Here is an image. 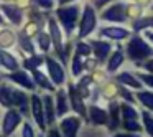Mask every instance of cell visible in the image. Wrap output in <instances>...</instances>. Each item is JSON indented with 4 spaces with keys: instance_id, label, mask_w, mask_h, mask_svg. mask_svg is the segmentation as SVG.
Instances as JSON below:
<instances>
[{
    "instance_id": "obj_30",
    "label": "cell",
    "mask_w": 153,
    "mask_h": 137,
    "mask_svg": "<svg viewBox=\"0 0 153 137\" xmlns=\"http://www.w3.org/2000/svg\"><path fill=\"white\" fill-rule=\"evenodd\" d=\"M81 70H82V64H81L79 55H76L74 60H73V74H74V76H77V74L81 73Z\"/></svg>"
},
{
    "instance_id": "obj_29",
    "label": "cell",
    "mask_w": 153,
    "mask_h": 137,
    "mask_svg": "<svg viewBox=\"0 0 153 137\" xmlns=\"http://www.w3.org/2000/svg\"><path fill=\"white\" fill-rule=\"evenodd\" d=\"M38 41H40V46L43 51H48V48H50V37H48L46 33H40V37H38Z\"/></svg>"
},
{
    "instance_id": "obj_41",
    "label": "cell",
    "mask_w": 153,
    "mask_h": 137,
    "mask_svg": "<svg viewBox=\"0 0 153 137\" xmlns=\"http://www.w3.org/2000/svg\"><path fill=\"white\" fill-rule=\"evenodd\" d=\"M94 66H96V61H94V60H87L86 61V68H87V70H94Z\"/></svg>"
},
{
    "instance_id": "obj_18",
    "label": "cell",
    "mask_w": 153,
    "mask_h": 137,
    "mask_svg": "<svg viewBox=\"0 0 153 137\" xmlns=\"http://www.w3.org/2000/svg\"><path fill=\"white\" fill-rule=\"evenodd\" d=\"M12 103L18 104L22 111H27V96L22 91H12Z\"/></svg>"
},
{
    "instance_id": "obj_46",
    "label": "cell",
    "mask_w": 153,
    "mask_h": 137,
    "mask_svg": "<svg viewBox=\"0 0 153 137\" xmlns=\"http://www.w3.org/2000/svg\"><path fill=\"white\" fill-rule=\"evenodd\" d=\"M148 38H150V40L153 41V33H148Z\"/></svg>"
},
{
    "instance_id": "obj_16",
    "label": "cell",
    "mask_w": 153,
    "mask_h": 137,
    "mask_svg": "<svg viewBox=\"0 0 153 137\" xmlns=\"http://www.w3.org/2000/svg\"><path fill=\"white\" fill-rule=\"evenodd\" d=\"M0 63L4 64L7 70H17L18 68V64H17V61L13 60V56L5 53V51H0Z\"/></svg>"
},
{
    "instance_id": "obj_44",
    "label": "cell",
    "mask_w": 153,
    "mask_h": 137,
    "mask_svg": "<svg viewBox=\"0 0 153 137\" xmlns=\"http://www.w3.org/2000/svg\"><path fill=\"white\" fill-rule=\"evenodd\" d=\"M107 2H110V0H97L96 5H97V7H102V5H104V4H107Z\"/></svg>"
},
{
    "instance_id": "obj_10",
    "label": "cell",
    "mask_w": 153,
    "mask_h": 137,
    "mask_svg": "<svg viewBox=\"0 0 153 137\" xmlns=\"http://www.w3.org/2000/svg\"><path fill=\"white\" fill-rule=\"evenodd\" d=\"M2 10L5 12V15H7L8 18H10L12 23L15 25H20L22 23V12L18 10L17 7H12V5H2Z\"/></svg>"
},
{
    "instance_id": "obj_34",
    "label": "cell",
    "mask_w": 153,
    "mask_h": 137,
    "mask_svg": "<svg viewBox=\"0 0 153 137\" xmlns=\"http://www.w3.org/2000/svg\"><path fill=\"white\" fill-rule=\"evenodd\" d=\"M125 129H128V130H140V126L135 122V119H125Z\"/></svg>"
},
{
    "instance_id": "obj_23",
    "label": "cell",
    "mask_w": 153,
    "mask_h": 137,
    "mask_svg": "<svg viewBox=\"0 0 153 137\" xmlns=\"http://www.w3.org/2000/svg\"><path fill=\"white\" fill-rule=\"evenodd\" d=\"M68 111V104H66V93L59 91L58 93V114L63 116L64 112Z\"/></svg>"
},
{
    "instance_id": "obj_31",
    "label": "cell",
    "mask_w": 153,
    "mask_h": 137,
    "mask_svg": "<svg viewBox=\"0 0 153 137\" xmlns=\"http://www.w3.org/2000/svg\"><path fill=\"white\" fill-rule=\"evenodd\" d=\"M143 121H145V127H146V130H148V134L153 136V117L145 112L143 114Z\"/></svg>"
},
{
    "instance_id": "obj_45",
    "label": "cell",
    "mask_w": 153,
    "mask_h": 137,
    "mask_svg": "<svg viewBox=\"0 0 153 137\" xmlns=\"http://www.w3.org/2000/svg\"><path fill=\"white\" fill-rule=\"evenodd\" d=\"M68 2H71V0H59V4H68Z\"/></svg>"
},
{
    "instance_id": "obj_4",
    "label": "cell",
    "mask_w": 153,
    "mask_h": 137,
    "mask_svg": "<svg viewBox=\"0 0 153 137\" xmlns=\"http://www.w3.org/2000/svg\"><path fill=\"white\" fill-rule=\"evenodd\" d=\"M46 64H48V70H50V74L53 78V81L56 84H61L64 81V71L63 68L59 66V63H56L54 60L51 58H46Z\"/></svg>"
},
{
    "instance_id": "obj_11",
    "label": "cell",
    "mask_w": 153,
    "mask_h": 137,
    "mask_svg": "<svg viewBox=\"0 0 153 137\" xmlns=\"http://www.w3.org/2000/svg\"><path fill=\"white\" fill-rule=\"evenodd\" d=\"M69 97H71V103H73L74 111H76V112H79L81 116H84V114H86L84 104H82V101H81V97H79V93H77L73 86H69Z\"/></svg>"
},
{
    "instance_id": "obj_37",
    "label": "cell",
    "mask_w": 153,
    "mask_h": 137,
    "mask_svg": "<svg viewBox=\"0 0 153 137\" xmlns=\"http://www.w3.org/2000/svg\"><path fill=\"white\" fill-rule=\"evenodd\" d=\"M140 7H137V5H132V7H128V15H132V17H137V15H140Z\"/></svg>"
},
{
    "instance_id": "obj_40",
    "label": "cell",
    "mask_w": 153,
    "mask_h": 137,
    "mask_svg": "<svg viewBox=\"0 0 153 137\" xmlns=\"http://www.w3.org/2000/svg\"><path fill=\"white\" fill-rule=\"evenodd\" d=\"M35 31H36V25H35V23H30V25L27 27V33L31 35V33H35Z\"/></svg>"
},
{
    "instance_id": "obj_27",
    "label": "cell",
    "mask_w": 153,
    "mask_h": 137,
    "mask_svg": "<svg viewBox=\"0 0 153 137\" xmlns=\"http://www.w3.org/2000/svg\"><path fill=\"white\" fill-rule=\"evenodd\" d=\"M120 107H122V112H123V117H125V119H137V111L133 109V107L127 106V104H123V106H120Z\"/></svg>"
},
{
    "instance_id": "obj_20",
    "label": "cell",
    "mask_w": 153,
    "mask_h": 137,
    "mask_svg": "<svg viewBox=\"0 0 153 137\" xmlns=\"http://www.w3.org/2000/svg\"><path fill=\"white\" fill-rule=\"evenodd\" d=\"M122 61H123V55L120 53V51H115V53L112 55V58H110V61H109V71H115L117 68L122 64Z\"/></svg>"
},
{
    "instance_id": "obj_3",
    "label": "cell",
    "mask_w": 153,
    "mask_h": 137,
    "mask_svg": "<svg viewBox=\"0 0 153 137\" xmlns=\"http://www.w3.org/2000/svg\"><path fill=\"white\" fill-rule=\"evenodd\" d=\"M96 27V13H94V8L87 5L84 8V15L82 20H81V28H79V37H86Z\"/></svg>"
},
{
    "instance_id": "obj_14",
    "label": "cell",
    "mask_w": 153,
    "mask_h": 137,
    "mask_svg": "<svg viewBox=\"0 0 153 137\" xmlns=\"http://www.w3.org/2000/svg\"><path fill=\"white\" fill-rule=\"evenodd\" d=\"M91 119H92L94 124H105L107 122V114H105V111L92 106L91 107Z\"/></svg>"
},
{
    "instance_id": "obj_6",
    "label": "cell",
    "mask_w": 153,
    "mask_h": 137,
    "mask_svg": "<svg viewBox=\"0 0 153 137\" xmlns=\"http://www.w3.org/2000/svg\"><path fill=\"white\" fill-rule=\"evenodd\" d=\"M50 30H51V38H53V43H54V46H56V51L63 56V60H64L66 55H64V51H63V40H61L59 28H58V25H56L54 20H50Z\"/></svg>"
},
{
    "instance_id": "obj_5",
    "label": "cell",
    "mask_w": 153,
    "mask_h": 137,
    "mask_svg": "<svg viewBox=\"0 0 153 137\" xmlns=\"http://www.w3.org/2000/svg\"><path fill=\"white\" fill-rule=\"evenodd\" d=\"M31 112H33L35 121L38 122V126L45 130V117H43V106H41V101L38 96L31 97Z\"/></svg>"
},
{
    "instance_id": "obj_17",
    "label": "cell",
    "mask_w": 153,
    "mask_h": 137,
    "mask_svg": "<svg viewBox=\"0 0 153 137\" xmlns=\"http://www.w3.org/2000/svg\"><path fill=\"white\" fill-rule=\"evenodd\" d=\"M33 78L36 79V83L40 84L41 88H45V89H48V91H53V89H54V88H53V84H51L50 81H48V78L45 76L43 73H40V71H36V70H35V71H33Z\"/></svg>"
},
{
    "instance_id": "obj_2",
    "label": "cell",
    "mask_w": 153,
    "mask_h": 137,
    "mask_svg": "<svg viewBox=\"0 0 153 137\" xmlns=\"http://www.w3.org/2000/svg\"><path fill=\"white\" fill-rule=\"evenodd\" d=\"M77 13H79V8L74 5V7H66V8H59L58 10V18L61 20V23L64 25L68 33H71L74 28V23L77 20Z\"/></svg>"
},
{
    "instance_id": "obj_7",
    "label": "cell",
    "mask_w": 153,
    "mask_h": 137,
    "mask_svg": "<svg viewBox=\"0 0 153 137\" xmlns=\"http://www.w3.org/2000/svg\"><path fill=\"white\" fill-rule=\"evenodd\" d=\"M18 122H20V116L15 111H8L5 114V119H4V134H7V136L12 134L13 129L18 126Z\"/></svg>"
},
{
    "instance_id": "obj_48",
    "label": "cell",
    "mask_w": 153,
    "mask_h": 137,
    "mask_svg": "<svg viewBox=\"0 0 153 137\" xmlns=\"http://www.w3.org/2000/svg\"><path fill=\"white\" fill-rule=\"evenodd\" d=\"M0 22H2V17H0Z\"/></svg>"
},
{
    "instance_id": "obj_28",
    "label": "cell",
    "mask_w": 153,
    "mask_h": 137,
    "mask_svg": "<svg viewBox=\"0 0 153 137\" xmlns=\"http://www.w3.org/2000/svg\"><path fill=\"white\" fill-rule=\"evenodd\" d=\"M41 58H38V56H33V58H30V60H27L25 61V68H28V70H35V68H38L41 64Z\"/></svg>"
},
{
    "instance_id": "obj_32",
    "label": "cell",
    "mask_w": 153,
    "mask_h": 137,
    "mask_svg": "<svg viewBox=\"0 0 153 137\" xmlns=\"http://www.w3.org/2000/svg\"><path fill=\"white\" fill-rule=\"evenodd\" d=\"M89 53H91V46H89V45H84V43L77 45V55H79V56H87Z\"/></svg>"
},
{
    "instance_id": "obj_25",
    "label": "cell",
    "mask_w": 153,
    "mask_h": 137,
    "mask_svg": "<svg viewBox=\"0 0 153 137\" xmlns=\"http://www.w3.org/2000/svg\"><path fill=\"white\" fill-rule=\"evenodd\" d=\"M138 99L142 101V103L145 104L146 107L153 109V93H146V91H143V93H138Z\"/></svg>"
},
{
    "instance_id": "obj_21",
    "label": "cell",
    "mask_w": 153,
    "mask_h": 137,
    "mask_svg": "<svg viewBox=\"0 0 153 137\" xmlns=\"http://www.w3.org/2000/svg\"><path fill=\"white\" fill-rule=\"evenodd\" d=\"M13 45V33L8 30L0 31V46H12Z\"/></svg>"
},
{
    "instance_id": "obj_22",
    "label": "cell",
    "mask_w": 153,
    "mask_h": 137,
    "mask_svg": "<svg viewBox=\"0 0 153 137\" xmlns=\"http://www.w3.org/2000/svg\"><path fill=\"white\" fill-rule=\"evenodd\" d=\"M45 109H46V119H48V124H53L54 121V111H53V101H51L50 96H45Z\"/></svg>"
},
{
    "instance_id": "obj_1",
    "label": "cell",
    "mask_w": 153,
    "mask_h": 137,
    "mask_svg": "<svg viewBox=\"0 0 153 137\" xmlns=\"http://www.w3.org/2000/svg\"><path fill=\"white\" fill-rule=\"evenodd\" d=\"M127 51H128V56L132 58V60H142V58H145V56L153 55L152 48H150L142 38H132L128 46H127Z\"/></svg>"
},
{
    "instance_id": "obj_33",
    "label": "cell",
    "mask_w": 153,
    "mask_h": 137,
    "mask_svg": "<svg viewBox=\"0 0 153 137\" xmlns=\"http://www.w3.org/2000/svg\"><path fill=\"white\" fill-rule=\"evenodd\" d=\"M20 45H22V46H23L27 51H30V53H33V51H35V50H33V45L30 43V40H28L27 37H20Z\"/></svg>"
},
{
    "instance_id": "obj_13",
    "label": "cell",
    "mask_w": 153,
    "mask_h": 137,
    "mask_svg": "<svg viewBox=\"0 0 153 137\" xmlns=\"http://www.w3.org/2000/svg\"><path fill=\"white\" fill-rule=\"evenodd\" d=\"M92 46H94V50H96L97 58H99V60H105V56L110 51V45L105 43V41H94Z\"/></svg>"
},
{
    "instance_id": "obj_26",
    "label": "cell",
    "mask_w": 153,
    "mask_h": 137,
    "mask_svg": "<svg viewBox=\"0 0 153 137\" xmlns=\"http://www.w3.org/2000/svg\"><path fill=\"white\" fill-rule=\"evenodd\" d=\"M110 117H112V122H110V129H115L119 126V106L112 104L110 106Z\"/></svg>"
},
{
    "instance_id": "obj_35",
    "label": "cell",
    "mask_w": 153,
    "mask_h": 137,
    "mask_svg": "<svg viewBox=\"0 0 153 137\" xmlns=\"http://www.w3.org/2000/svg\"><path fill=\"white\" fill-rule=\"evenodd\" d=\"M35 2L43 8H51L53 7V0H35Z\"/></svg>"
},
{
    "instance_id": "obj_36",
    "label": "cell",
    "mask_w": 153,
    "mask_h": 137,
    "mask_svg": "<svg viewBox=\"0 0 153 137\" xmlns=\"http://www.w3.org/2000/svg\"><path fill=\"white\" fill-rule=\"evenodd\" d=\"M104 93H105V96L110 97V96H114V94L117 93V88L114 86V84H107V88L104 89Z\"/></svg>"
},
{
    "instance_id": "obj_9",
    "label": "cell",
    "mask_w": 153,
    "mask_h": 137,
    "mask_svg": "<svg viewBox=\"0 0 153 137\" xmlns=\"http://www.w3.org/2000/svg\"><path fill=\"white\" fill-rule=\"evenodd\" d=\"M79 129V119L77 117H68L61 122V130L64 136H74Z\"/></svg>"
},
{
    "instance_id": "obj_19",
    "label": "cell",
    "mask_w": 153,
    "mask_h": 137,
    "mask_svg": "<svg viewBox=\"0 0 153 137\" xmlns=\"http://www.w3.org/2000/svg\"><path fill=\"white\" fill-rule=\"evenodd\" d=\"M117 79L120 81V83H123V84H128V86H132V88H140L142 84H140V81H137L135 78L132 76V74H128V73H122V74H119V78Z\"/></svg>"
},
{
    "instance_id": "obj_12",
    "label": "cell",
    "mask_w": 153,
    "mask_h": 137,
    "mask_svg": "<svg viewBox=\"0 0 153 137\" xmlns=\"http://www.w3.org/2000/svg\"><path fill=\"white\" fill-rule=\"evenodd\" d=\"M102 35H105L109 38H114V40H120V38L128 37V31L123 30V28H117V27H107L102 30Z\"/></svg>"
},
{
    "instance_id": "obj_43",
    "label": "cell",
    "mask_w": 153,
    "mask_h": 137,
    "mask_svg": "<svg viewBox=\"0 0 153 137\" xmlns=\"http://www.w3.org/2000/svg\"><path fill=\"white\" fill-rule=\"evenodd\" d=\"M145 68H146V70H150V71H153V60H152V61H146V63H145Z\"/></svg>"
},
{
    "instance_id": "obj_38",
    "label": "cell",
    "mask_w": 153,
    "mask_h": 137,
    "mask_svg": "<svg viewBox=\"0 0 153 137\" xmlns=\"http://www.w3.org/2000/svg\"><path fill=\"white\" fill-rule=\"evenodd\" d=\"M140 78H142V79L145 81V83L148 84V86H152V88H153V76H148V74H142Z\"/></svg>"
},
{
    "instance_id": "obj_15",
    "label": "cell",
    "mask_w": 153,
    "mask_h": 137,
    "mask_svg": "<svg viewBox=\"0 0 153 137\" xmlns=\"http://www.w3.org/2000/svg\"><path fill=\"white\" fill-rule=\"evenodd\" d=\"M10 79H13L15 83L22 84V86L28 88V89H33V88H35V83L25 73H15V74H12V76H10Z\"/></svg>"
},
{
    "instance_id": "obj_47",
    "label": "cell",
    "mask_w": 153,
    "mask_h": 137,
    "mask_svg": "<svg viewBox=\"0 0 153 137\" xmlns=\"http://www.w3.org/2000/svg\"><path fill=\"white\" fill-rule=\"evenodd\" d=\"M150 23H153V20H150Z\"/></svg>"
},
{
    "instance_id": "obj_42",
    "label": "cell",
    "mask_w": 153,
    "mask_h": 137,
    "mask_svg": "<svg viewBox=\"0 0 153 137\" xmlns=\"http://www.w3.org/2000/svg\"><path fill=\"white\" fill-rule=\"evenodd\" d=\"M122 96L125 97V99H128V101H133V97H132V94L128 93V91H125V89H122Z\"/></svg>"
},
{
    "instance_id": "obj_8",
    "label": "cell",
    "mask_w": 153,
    "mask_h": 137,
    "mask_svg": "<svg viewBox=\"0 0 153 137\" xmlns=\"http://www.w3.org/2000/svg\"><path fill=\"white\" fill-rule=\"evenodd\" d=\"M104 20H112V22H123L125 20V17H123V5H114V7H110L109 10L104 12L102 15Z\"/></svg>"
},
{
    "instance_id": "obj_39",
    "label": "cell",
    "mask_w": 153,
    "mask_h": 137,
    "mask_svg": "<svg viewBox=\"0 0 153 137\" xmlns=\"http://www.w3.org/2000/svg\"><path fill=\"white\" fill-rule=\"evenodd\" d=\"M23 136L25 137H31V136H33V132H31V129H30L28 124H25V127H23Z\"/></svg>"
},
{
    "instance_id": "obj_24",
    "label": "cell",
    "mask_w": 153,
    "mask_h": 137,
    "mask_svg": "<svg viewBox=\"0 0 153 137\" xmlns=\"http://www.w3.org/2000/svg\"><path fill=\"white\" fill-rule=\"evenodd\" d=\"M10 93V89L8 88H0V103L4 104V106H12V94H8Z\"/></svg>"
}]
</instances>
